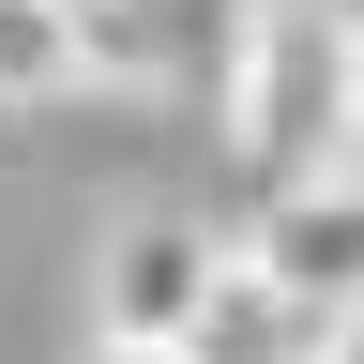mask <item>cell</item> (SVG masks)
<instances>
[{
    "label": "cell",
    "mask_w": 364,
    "mask_h": 364,
    "mask_svg": "<svg viewBox=\"0 0 364 364\" xmlns=\"http://www.w3.org/2000/svg\"><path fill=\"white\" fill-rule=\"evenodd\" d=\"M349 76H364V31L334 0H243V31H228V152L258 182L349 167Z\"/></svg>",
    "instance_id": "obj_1"
},
{
    "label": "cell",
    "mask_w": 364,
    "mask_h": 364,
    "mask_svg": "<svg viewBox=\"0 0 364 364\" xmlns=\"http://www.w3.org/2000/svg\"><path fill=\"white\" fill-rule=\"evenodd\" d=\"M349 334H364V318L318 304L273 243H228L213 289H198V318H182V349H198V364H349Z\"/></svg>",
    "instance_id": "obj_2"
},
{
    "label": "cell",
    "mask_w": 364,
    "mask_h": 364,
    "mask_svg": "<svg viewBox=\"0 0 364 364\" xmlns=\"http://www.w3.org/2000/svg\"><path fill=\"white\" fill-rule=\"evenodd\" d=\"M258 243L289 258V273H304L318 304H349V318H364V167H318V182H273Z\"/></svg>",
    "instance_id": "obj_3"
},
{
    "label": "cell",
    "mask_w": 364,
    "mask_h": 364,
    "mask_svg": "<svg viewBox=\"0 0 364 364\" xmlns=\"http://www.w3.org/2000/svg\"><path fill=\"white\" fill-rule=\"evenodd\" d=\"M213 228L198 213H152V228H122V258H107V334H182L198 318V289H213Z\"/></svg>",
    "instance_id": "obj_4"
},
{
    "label": "cell",
    "mask_w": 364,
    "mask_h": 364,
    "mask_svg": "<svg viewBox=\"0 0 364 364\" xmlns=\"http://www.w3.org/2000/svg\"><path fill=\"white\" fill-rule=\"evenodd\" d=\"M91 76V16L76 0H0V107H61Z\"/></svg>",
    "instance_id": "obj_5"
},
{
    "label": "cell",
    "mask_w": 364,
    "mask_h": 364,
    "mask_svg": "<svg viewBox=\"0 0 364 364\" xmlns=\"http://www.w3.org/2000/svg\"><path fill=\"white\" fill-rule=\"evenodd\" d=\"M91 364H198L182 334H91Z\"/></svg>",
    "instance_id": "obj_6"
},
{
    "label": "cell",
    "mask_w": 364,
    "mask_h": 364,
    "mask_svg": "<svg viewBox=\"0 0 364 364\" xmlns=\"http://www.w3.org/2000/svg\"><path fill=\"white\" fill-rule=\"evenodd\" d=\"M349 167H364V76H349Z\"/></svg>",
    "instance_id": "obj_7"
}]
</instances>
